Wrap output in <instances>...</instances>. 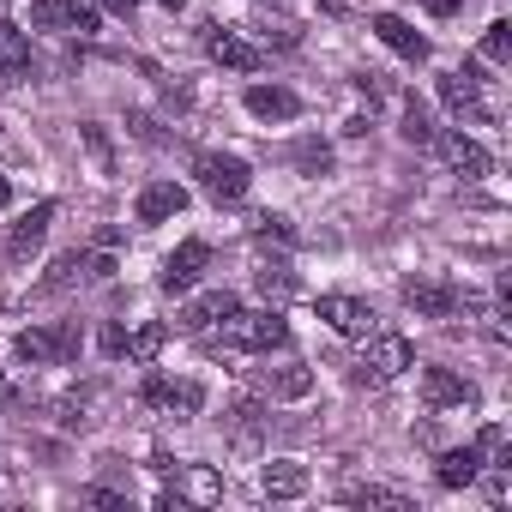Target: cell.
<instances>
[{"mask_svg": "<svg viewBox=\"0 0 512 512\" xmlns=\"http://www.w3.org/2000/svg\"><path fill=\"white\" fill-rule=\"evenodd\" d=\"M205 266H211V247H205V241H181L169 260H163V272H157V290H163V296H181V290L199 284Z\"/></svg>", "mask_w": 512, "mask_h": 512, "instance_id": "cell-7", "label": "cell"}, {"mask_svg": "<svg viewBox=\"0 0 512 512\" xmlns=\"http://www.w3.org/2000/svg\"><path fill=\"white\" fill-rule=\"evenodd\" d=\"M320 320L344 338H368L374 332V308L362 296H320Z\"/></svg>", "mask_w": 512, "mask_h": 512, "instance_id": "cell-11", "label": "cell"}, {"mask_svg": "<svg viewBox=\"0 0 512 512\" xmlns=\"http://www.w3.org/2000/svg\"><path fill=\"white\" fill-rule=\"evenodd\" d=\"M0 7H7V0H0Z\"/></svg>", "mask_w": 512, "mask_h": 512, "instance_id": "cell-41", "label": "cell"}, {"mask_svg": "<svg viewBox=\"0 0 512 512\" xmlns=\"http://www.w3.org/2000/svg\"><path fill=\"white\" fill-rule=\"evenodd\" d=\"M260 488H266L272 500H296V494H308V470H302L296 458H272V464L260 470Z\"/></svg>", "mask_w": 512, "mask_h": 512, "instance_id": "cell-21", "label": "cell"}, {"mask_svg": "<svg viewBox=\"0 0 512 512\" xmlns=\"http://www.w3.org/2000/svg\"><path fill=\"white\" fill-rule=\"evenodd\" d=\"M434 476H440V488H470V482L482 476V446H452V452H440Z\"/></svg>", "mask_w": 512, "mask_h": 512, "instance_id": "cell-18", "label": "cell"}, {"mask_svg": "<svg viewBox=\"0 0 512 512\" xmlns=\"http://www.w3.org/2000/svg\"><path fill=\"white\" fill-rule=\"evenodd\" d=\"M253 386L266 398H308L314 392V368L302 362H284V368H253Z\"/></svg>", "mask_w": 512, "mask_h": 512, "instance_id": "cell-15", "label": "cell"}, {"mask_svg": "<svg viewBox=\"0 0 512 512\" xmlns=\"http://www.w3.org/2000/svg\"><path fill=\"white\" fill-rule=\"evenodd\" d=\"M260 241H278V247H290L296 241V229H290V217H260V229H253Z\"/></svg>", "mask_w": 512, "mask_h": 512, "instance_id": "cell-31", "label": "cell"}, {"mask_svg": "<svg viewBox=\"0 0 512 512\" xmlns=\"http://www.w3.org/2000/svg\"><path fill=\"white\" fill-rule=\"evenodd\" d=\"M85 500L91 506H127V494H115V488H85Z\"/></svg>", "mask_w": 512, "mask_h": 512, "instance_id": "cell-34", "label": "cell"}, {"mask_svg": "<svg viewBox=\"0 0 512 512\" xmlns=\"http://www.w3.org/2000/svg\"><path fill=\"white\" fill-rule=\"evenodd\" d=\"M422 7H428V13H440V19H446V13H458V7H464V0H422Z\"/></svg>", "mask_w": 512, "mask_h": 512, "instance_id": "cell-35", "label": "cell"}, {"mask_svg": "<svg viewBox=\"0 0 512 512\" xmlns=\"http://www.w3.org/2000/svg\"><path fill=\"white\" fill-rule=\"evenodd\" d=\"M97 7H103V13H121V19H127V13L139 7V0H97Z\"/></svg>", "mask_w": 512, "mask_h": 512, "instance_id": "cell-36", "label": "cell"}, {"mask_svg": "<svg viewBox=\"0 0 512 512\" xmlns=\"http://www.w3.org/2000/svg\"><path fill=\"white\" fill-rule=\"evenodd\" d=\"M247 115H260V121H296L302 103L284 85H247Z\"/></svg>", "mask_w": 512, "mask_h": 512, "instance_id": "cell-17", "label": "cell"}, {"mask_svg": "<svg viewBox=\"0 0 512 512\" xmlns=\"http://www.w3.org/2000/svg\"><path fill=\"white\" fill-rule=\"evenodd\" d=\"M187 211V187L181 181H151L145 193H139V223H169V217H181Z\"/></svg>", "mask_w": 512, "mask_h": 512, "instance_id": "cell-16", "label": "cell"}, {"mask_svg": "<svg viewBox=\"0 0 512 512\" xmlns=\"http://www.w3.org/2000/svg\"><path fill=\"white\" fill-rule=\"evenodd\" d=\"M49 223H55V199H37V205L7 229V260H31V253L43 247V235H49Z\"/></svg>", "mask_w": 512, "mask_h": 512, "instance_id": "cell-10", "label": "cell"}, {"mask_svg": "<svg viewBox=\"0 0 512 512\" xmlns=\"http://www.w3.org/2000/svg\"><path fill=\"white\" fill-rule=\"evenodd\" d=\"M422 398H428V410H464V404H476V386L458 380L452 368H422Z\"/></svg>", "mask_w": 512, "mask_h": 512, "instance_id": "cell-13", "label": "cell"}, {"mask_svg": "<svg viewBox=\"0 0 512 512\" xmlns=\"http://www.w3.org/2000/svg\"><path fill=\"white\" fill-rule=\"evenodd\" d=\"M79 344H85V332H79L73 320H67V326H31V332H19V338H13L19 362H31V368L73 362V356H79Z\"/></svg>", "mask_w": 512, "mask_h": 512, "instance_id": "cell-4", "label": "cell"}, {"mask_svg": "<svg viewBox=\"0 0 512 512\" xmlns=\"http://www.w3.org/2000/svg\"><path fill=\"white\" fill-rule=\"evenodd\" d=\"M67 31H79V37H91V31H97V7H79V13H73V25H67Z\"/></svg>", "mask_w": 512, "mask_h": 512, "instance_id": "cell-33", "label": "cell"}, {"mask_svg": "<svg viewBox=\"0 0 512 512\" xmlns=\"http://www.w3.org/2000/svg\"><path fill=\"white\" fill-rule=\"evenodd\" d=\"M404 302L416 308V314H428V320H452V314H488V302L476 296V290H464V284H446V278H404Z\"/></svg>", "mask_w": 512, "mask_h": 512, "instance_id": "cell-2", "label": "cell"}, {"mask_svg": "<svg viewBox=\"0 0 512 512\" xmlns=\"http://www.w3.org/2000/svg\"><path fill=\"white\" fill-rule=\"evenodd\" d=\"M434 151L446 157V169L452 175H464V181H482L488 169H494V157L470 139V133H434Z\"/></svg>", "mask_w": 512, "mask_h": 512, "instance_id": "cell-9", "label": "cell"}, {"mask_svg": "<svg viewBox=\"0 0 512 512\" xmlns=\"http://www.w3.org/2000/svg\"><path fill=\"white\" fill-rule=\"evenodd\" d=\"M398 133H404L410 145H434V133H440V127H434V115H428V103H422V97H404V127H398Z\"/></svg>", "mask_w": 512, "mask_h": 512, "instance_id": "cell-24", "label": "cell"}, {"mask_svg": "<svg viewBox=\"0 0 512 512\" xmlns=\"http://www.w3.org/2000/svg\"><path fill=\"white\" fill-rule=\"evenodd\" d=\"M193 175H199V187L223 205V199H241L247 187H253V169L241 163V157H223V151H199L193 157Z\"/></svg>", "mask_w": 512, "mask_h": 512, "instance_id": "cell-6", "label": "cell"}, {"mask_svg": "<svg viewBox=\"0 0 512 512\" xmlns=\"http://www.w3.org/2000/svg\"><path fill=\"white\" fill-rule=\"evenodd\" d=\"M266 422H272V416H266V404H260V398H235V404L223 410V428H229L241 446L260 440V434H266Z\"/></svg>", "mask_w": 512, "mask_h": 512, "instance_id": "cell-20", "label": "cell"}, {"mask_svg": "<svg viewBox=\"0 0 512 512\" xmlns=\"http://www.w3.org/2000/svg\"><path fill=\"white\" fill-rule=\"evenodd\" d=\"M290 163H296V169H308V175H326V169H332V151H326L320 139H302V145L290 151Z\"/></svg>", "mask_w": 512, "mask_h": 512, "instance_id": "cell-30", "label": "cell"}, {"mask_svg": "<svg viewBox=\"0 0 512 512\" xmlns=\"http://www.w3.org/2000/svg\"><path fill=\"white\" fill-rule=\"evenodd\" d=\"M139 404H145V410H157V416H169V422H193V416H199V404H205V386H199V380L145 374V386H139Z\"/></svg>", "mask_w": 512, "mask_h": 512, "instance_id": "cell-5", "label": "cell"}, {"mask_svg": "<svg viewBox=\"0 0 512 512\" xmlns=\"http://www.w3.org/2000/svg\"><path fill=\"white\" fill-rule=\"evenodd\" d=\"M25 73H31V37H25L19 25L0 19V85H13V79H25Z\"/></svg>", "mask_w": 512, "mask_h": 512, "instance_id": "cell-19", "label": "cell"}, {"mask_svg": "<svg viewBox=\"0 0 512 512\" xmlns=\"http://www.w3.org/2000/svg\"><path fill=\"white\" fill-rule=\"evenodd\" d=\"M85 278V253L73 247V253H61V260L49 266V278H43V296H55V290H73Z\"/></svg>", "mask_w": 512, "mask_h": 512, "instance_id": "cell-25", "label": "cell"}, {"mask_svg": "<svg viewBox=\"0 0 512 512\" xmlns=\"http://www.w3.org/2000/svg\"><path fill=\"white\" fill-rule=\"evenodd\" d=\"M482 61H494V67L512 61V25H506V19H494V25L482 31Z\"/></svg>", "mask_w": 512, "mask_h": 512, "instance_id": "cell-29", "label": "cell"}, {"mask_svg": "<svg viewBox=\"0 0 512 512\" xmlns=\"http://www.w3.org/2000/svg\"><path fill=\"white\" fill-rule=\"evenodd\" d=\"M0 205H13V187H7V181H0Z\"/></svg>", "mask_w": 512, "mask_h": 512, "instance_id": "cell-38", "label": "cell"}, {"mask_svg": "<svg viewBox=\"0 0 512 512\" xmlns=\"http://www.w3.org/2000/svg\"><path fill=\"white\" fill-rule=\"evenodd\" d=\"M416 362V350H410V338L404 332H368V350H362V362H356V386H386V380H398L404 368Z\"/></svg>", "mask_w": 512, "mask_h": 512, "instance_id": "cell-3", "label": "cell"}, {"mask_svg": "<svg viewBox=\"0 0 512 512\" xmlns=\"http://www.w3.org/2000/svg\"><path fill=\"white\" fill-rule=\"evenodd\" d=\"M163 7H181V0H163Z\"/></svg>", "mask_w": 512, "mask_h": 512, "instance_id": "cell-40", "label": "cell"}, {"mask_svg": "<svg viewBox=\"0 0 512 512\" xmlns=\"http://www.w3.org/2000/svg\"><path fill=\"white\" fill-rule=\"evenodd\" d=\"M223 332L211 338V350H278V344H290V326H284V314L278 308H253V314H229V320H217Z\"/></svg>", "mask_w": 512, "mask_h": 512, "instance_id": "cell-1", "label": "cell"}, {"mask_svg": "<svg viewBox=\"0 0 512 512\" xmlns=\"http://www.w3.org/2000/svg\"><path fill=\"white\" fill-rule=\"evenodd\" d=\"M374 37H380L392 55H404V61H428V37H422L410 19H398V13H374Z\"/></svg>", "mask_w": 512, "mask_h": 512, "instance_id": "cell-14", "label": "cell"}, {"mask_svg": "<svg viewBox=\"0 0 512 512\" xmlns=\"http://www.w3.org/2000/svg\"><path fill=\"white\" fill-rule=\"evenodd\" d=\"M229 314H235V296H229V290H205V296H193V308L181 314V326H187V332H211V326L229 320Z\"/></svg>", "mask_w": 512, "mask_h": 512, "instance_id": "cell-22", "label": "cell"}, {"mask_svg": "<svg viewBox=\"0 0 512 512\" xmlns=\"http://www.w3.org/2000/svg\"><path fill=\"white\" fill-rule=\"evenodd\" d=\"M344 500L350 506H386V512H410L416 500L404 494V488H392V482H356V488H344Z\"/></svg>", "mask_w": 512, "mask_h": 512, "instance_id": "cell-23", "label": "cell"}, {"mask_svg": "<svg viewBox=\"0 0 512 512\" xmlns=\"http://www.w3.org/2000/svg\"><path fill=\"white\" fill-rule=\"evenodd\" d=\"M205 55L217 67H229V73H260L266 67V55L253 49L247 37H235V31H205Z\"/></svg>", "mask_w": 512, "mask_h": 512, "instance_id": "cell-12", "label": "cell"}, {"mask_svg": "<svg viewBox=\"0 0 512 512\" xmlns=\"http://www.w3.org/2000/svg\"><path fill=\"white\" fill-rule=\"evenodd\" d=\"M266 7H284V0H266Z\"/></svg>", "mask_w": 512, "mask_h": 512, "instance_id": "cell-39", "label": "cell"}, {"mask_svg": "<svg viewBox=\"0 0 512 512\" xmlns=\"http://www.w3.org/2000/svg\"><path fill=\"white\" fill-rule=\"evenodd\" d=\"M103 356H127V326H109L103 332Z\"/></svg>", "mask_w": 512, "mask_h": 512, "instance_id": "cell-32", "label": "cell"}, {"mask_svg": "<svg viewBox=\"0 0 512 512\" xmlns=\"http://www.w3.org/2000/svg\"><path fill=\"white\" fill-rule=\"evenodd\" d=\"M440 103H446L452 115H476V121H494V109L482 103V73H476V67L440 73Z\"/></svg>", "mask_w": 512, "mask_h": 512, "instance_id": "cell-8", "label": "cell"}, {"mask_svg": "<svg viewBox=\"0 0 512 512\" xmlns=\"http://www.w3.org/2000/svg\"><path fill=\"white\" fill-rule=\"evenodd\" d=\"M253 284H260V296H266V302H290V296H296V272H290V266H266Z\"/></svg>", "mask_w": 512, "mask_h": 512, "instance_id": "cell-28", "label": "cell"}, {"mask_svg": "<svg viewBox=\"0 0 512 512\" xmlns=\"http://www.w3.org/2000/svg\"><path fill=\"white\" fill-rule=\"evenodd\" d=\"M0 404H13V386H7V374H0Z\"/></svg>", "mask_w": 512, "mask_h": 512, "instance_id": "cell-37", "label": "cell"}, {"mask_svg": "<svg viewBox=\"0 0 512 512\" xmlns=\"http://www.w3.org/2000/svg\"><path fill=\"white\" fill-rule=\"evenodd\" d=\"M163 344H169V332H163V326H139V332H127V356H133V362H157V356H163Z\"/></svg>", "mask_w": 512, "mask_h": 512, "instance_id": "cell-27", "label": "cell"}, {"mask_svg": "<svg viewBox=\"0 0 512 512\" xmlns=\"http://www.w3.org/2000/svg\"><path fill=\"white\" fill-rule=\"evenodd\" d=\"M73 13H79V0H31V25H43V31H67Z\"/></svg>", "mask_w": 512, "mask_h": 512, "instance_id": "cell-26", "label": "cell"}]
</instances>
